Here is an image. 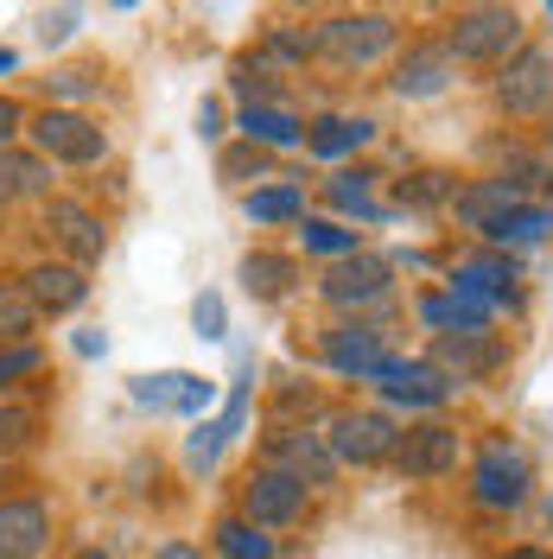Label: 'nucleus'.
<instances>
[{
  "label": "nucleus",
  "mask_w": 553,
  "mask_h": 559,
  "mask_svg": "<svg viewBox=\"0 0 553 559\" xmlns=\"http://www.w3.org/2000/svg\"><path fill=\"white\" fill-rule=\"evenodd\" d=\"M51 90L70 96V103H83V96H90V76H83V70H58V76H51Z\"/></svg>",
  "instance_id": "37"
},
{
  "label": "nucleus",
  "mask_w": 553,
  "mask_h": 559,
  "mask_svg": "<svg viewBox=\"0 0 553 559\" xmlns=\"http://www.w3.org/2000/svg\"><path fill=\"white\" fill-rule=\"evenodd\" d=\"M268 464L286 471V477H299V484H325L331 477V445H325V432H299V426H280L268 432Z\"/></svg>",
  "instance_id": "13"
},
{
  "label": "nucleus",
  "mask_w": 553,
  "mask_h": 559,
  "mask_svg": "<svg viewBox=\"0 0 553 559\" xmlns=\"http://www.w3.org/2000/svg\"><path fill=\"white\" fill-rule=\"evenodd\" d=\"M325 445H331V457H338V464H381V457H395L401 432H395V419L376 414V407H350V414L331 419Z\"/></svg>",
  "instance_id": "5"
},
{
  "label": "nucleus",
  "mask_w": 553,
  "mask_h": 559,
  "mask_svg": "<svg viewBox=\"0 0 553 559\" xmlns=\"http://www.w3.org/2000/svg\"><path fill=\"white\" fill-rule=\"evenodd\" d=\"M33 369H38V344H13V349H0V388L20 382V376H33Z\"/></svg>",
  "instance_id": "34"
},
{
  "label": "nucleus",
  "mask_w": 553,
  "mask_h": 559,
  "mask_svg": "<svg viewBox=\"0 0 553 559\" xmlns=\"http://www.w3.org/2000/svg\"><path fill=\"white\" fill-rule=\"evenodd\" d=\"M140 407H153V414H185V419H204L210 401H216V382L204 376H185V369H160V376H134L128 382Z\"/></svg>",
  "instance_id": "7"
},
{
  "label": "nucleus",
  "mask_w": 553,
  "mask_h": 559,
  "mask_svg": "<svg viewBox=\"0 0 553 559\" xmlns=\"http://www.w3.org/2000/svg\"><path fill=\"white\" fill-rule=\"evenodd\" d=\"M496 103L509 115H553V51L521 45L509 64L496 70Z\"/></svg>",
  "instance_id": "3"
},
{
  "label": "nucleus",
  "mask_w": 553,
  "mask_h": 559,
  "mask_svg": "<svg viewBox=\"0 0 553 559\" xmlns=\"http://www.w3.org/2000/svg\"><path fill=\"white\" fill-rule=\"evenodd\" d=\"M223 445H230V432H223L216 419H198L191 439H185V471H210V464L223 457Z\"/></svg>",
  "instance_id": "29"
},
{
  "label": "nucleus",
  "mask_w": 553,
  "mask_h": 559,
  "mask_svg": "<svg viewBox=\"0 0 553 559\" xmlns=\"http://www.w3.org/2000/svg\"><path fill=\"white\" fill-rule=\"evenodd\" d=\"M471 496L484 509H516L521 496H528V457L509 439H490L484 452H478V464H471Z\"/></svg>",
  "instance_id": "6"
},
{
  "label": "nucleus",
  "mask_w": 553,
  "mask_h": 559,
  "mask_svg": "<svg viewBox=\"0 0 553 559\" xmlns=\"http://www.w3.org/2000/svg\"><path fill=\"white\" fill-rule=\"evenodd\" d=\"M45 185H51V173H45L38 153H13V146H0V210L13 204V198L45 191Z\"/></svg>",
  "instance_id": "23"
},
{
  "label": "nucleus",
  "mask_w": 553,
  "mask_h": 559,
  "mask_svg": "<svg viewBox=\"0 0 553 559\" xmlns=\"http://www.w3.org/2000/svg\"><path fill=\"white\" fill-rule=\"evenodd\" d=\"M243 509L255 527H280L306 509V484L274 471V464H261V471H248V484H243Z\"/></svg>",
  "instance_id": "10"
},
{
  "label": "nucleus",
  "mask_w": 553,
  "mask_h": 559,
  "mask_svg": "<svg viewBox=\"0 0 553 559\" xmlns=\"http://www.w3.org/2000/svg\"><path fill=\"white\" fill-rule=\"evenodd\" d=\"M293 280H299V267H293L286 254H268V248H261V254H248L243 261V286L255 293V299H286Z\"/></svg>",
  "instance_id": "24"
},
{
  "label": "nucleus",
  "mask_w": 553,
  "mask_h": 559,
  "mask_svg": "<svg viewBox=\"0 0 553 559\" xmlns=\"http://www.w3.org/2000/svg\"><path fill=\"white\" fill-rule=\"evenodd\" d=\"M484 236H490L496 248H503V254H509V248H534V242H548V236H553V204H516V210H503V216L490 223Z\"/></svg>",
  "instance_id": "21"
},
{
  "label": "nucleus",
  "mask_w": 553,
  "mask_h": 559,
  "mask_svg": "<svg viewBox=\"0 0 553 559\" xmlns=\"http://www.w3.org/2000/svg\"><path fill=\"white\" fill-rule=\"evenodd\" d=\"M248 166H255V173L268 166V159H261V146H248V153H230V159H223V173H230V178H243Z\"/></svg>",
  "instance_id": "38"
},
{
  "label": "nucleus",
  "mask_w": 553,
  "mask_h": 559,
  "mask_svg": "<svg viewBox=\"0 0 553 559\" xmlns=\"http://www.w3.org/2000/svg\"><path fill=\"white\" fill-rule=\"evenodd\" d=\"M26 432H33V414H20V407H0V452H7V445H20Z\"/></svg>",
  "instance_id": "35"
},
{
  "label": "nucleus",
  "mask_w": 553,
  "mask_h": 559,
  "mask_svg": "<svg viewBox=\"0 0 553 559\" xmlns=\"http://www.w3.org/2000/svg\"><path fill=\"white\" fill-rule=\"evenodd\" d=\"M446 83H451V51H446V45H414V51L395 64V76H388V90H395V96H408V103L439 96Z\"/></svg>",
  "instance_id": "19"
},
{
  "label": "nucleus",
  "mask_w": 553,
  "mask_h": 559,
  "mask_svg": "<svg viewBox=\"0 0 553 559\" xmlns=\"http://www.w3.org/2000/svg\"><path fill=\"white\" fill-rule=\"evenodd\" d=\"M216 554L223 559H274V534L255 522H216Z\"/></svg>",
  "instance_id": "27"
},
{
  "label": "nucleus",
  "mask_w": 553,
  "mask_h": 559,
  "mask_svg": "<svg viewBox=\"0 0 553 559\" xmlns=\"http://www.w3.org/2000/svg\"><path fill=\"white\" fill-rule=\"evenodd\" d=\"M331 198H338V210H356V216H369V223L388 216V210L369 198V173H338L331 178Z\"/></svg>",
  "instance_id": "30"
},
{
  "label": "nucleus",
  "mask_w": 553,
  "mask_h": 559,
  "mask_svg": "<svg viewBox=\"0 0 553 559\" xmlns=\"http://www.w3.org/2000/svg\"><path fill=\"white\" fill-rule=\"evenodd\" d=\"M77 559H108V554H103V547H83V554H77Z\"/></svg>",
  "instance_id": "45"
},
{
  "label": "nucleus",
  "mask_w": 553,
  "mask_h": 559,
  "mask_svg": "<svg viewBox=\"0 0 553 559\" xmlns=\"http://www.w3.org/2000/svg\"><path fill=\"white\" fill-rule=\"evenodd\" d=\"M496 356H503V349H496V337H490V331H446V337L433 344V356H426V362L446 376V388H458V382H478V376H490V369H496Z\"/></svg>",
  "instance_id": "12"
},
{
  "label": "nucleus",
  "mask_w": 553,
  "mask_h": 559,
  "mask_svg": "<svg viewBox=\"0 0 553 559\" xmlns=\"http://www.w3.org/2000/svg\"><path fill=\"white\" fill-rule=\"evenodd\" d=\"M311 45H318L331 64L363 70L395 45V20H388V13H338V20H325V26L311 33Z\"/></svg>",
  "instance_id": "1"
},
{
  "label": "nucleus",
  "mask_w": 553,
  "mask_h": 559,
  "mask_svg": "<svg viewBox=\"0 0 553 559\" xmlns=\"http://www.w3.org/2000/svg\"><path fill=\"white\" fill-rule=\"evenodd\" d=\"M33 146L38 159H64V166H96L108 153V134L90 121V115H77V108H45L33 121Z\"/></svg>",
  "instance_id": "2"
},
{
  "label": "nucleus",
  "mask_w": 553,
  "mask_h": 559,
  "mask_svg": "<svg viewBox=\"0 0 553 559\" xmlns=\"http://www.w3.org/2000/svg\"><path fill=\"white\" fill-rule=\"evenodd\" d=\"M20 286H26L33 312H77V306L90 299V280H83V267H70V261H45V267H33Z\"/></svg>",
  "instance_id": "18"
},
{
  "label": "nucleus",
  "mask_w": 553,
  "mask_h": 559,
  "mask_svg": "<svg viewBox=\"0 0 553 559\" xmlns=\"http://www.w3.org/2000/svg\"><path fill=\"white\" fill-rule=\"evenodd\" d=\"M51 540V509L38 496H7L0 502V559H38Z\"/></svg>",
  "instance_id": "14"
},
{
  "label": "nucleus",
  "mask_w": 553,
  "mask_h": 559,
  "mask_svg": "<svg viewBox=\"0 0 553 559\" xmlns=\"http://www.w3.org/2000/svg\"><path fill=\"white\" fill-rule=\"evenodd\" d=\"M516 38H521L516 7H464L451 20L446 51L451 58H516Z\"/></svg>",
  "instance_id": "4"
},
{
  "label": "nucleus",
  "mask_w": 553,
  "mask_h": 559,
  "mask_svg": "<svg viewBox=\"0 0 553 559\" xmlns=\"http://www.w3.org/2000/svg\"><path fill=\"white\" fill-rule=\"evenodd\" d=\"M446 293L458 299H478V306H509L516 299V254H503V248H490V254H471V261H458L446 280Z\"/></svg>",
  "instance_id": "9"
},
{
  "label": "nucleus",
  "mask_w": 553,
  "mask_h": 559,
  "mask_svg": "<svg viewBox=\"0 0 553 559\" xmlns=\"http://www.w3.org/2000/svg\"><path fill=\"white\" fill-rule=\"evenodd\" d=\"M521 191L509 178H478V185H464V191H451V210H458V223L464 229H490L503 210H516Z\"/></svg>",
  "instance_id": "20"
},
{
  "label": "nucleus",
  "mask_w": 553,
  "mask_h": 559,
  "mask_svg": "<svg viewBox=\"0 0 553 559\" xmlns=\"http://www.w3.org/2000/svg\"><path fill=\"white\" fill-rule=\"evenodd\" d=\"M45 236L58 248H70V261L83 267V261H103V248H108V229H103V216L90 204H77V198H45Z\"/></svg>",
  "instance_id": "8"
},
{
  "label": "nucleus",
  "mask_w": 553,
  "mask_h": 559,
  "mask_svg": "<svg viewBox=\"0 0 553 559\" xmlns=\"http://www.w3.org/2000/svg\"><path fill=\"white\" fill-rule=\"evenodd\" d=\"M299 242H306V254H356V229H344V223H331V216H306L299 223Z\"/></svg>",
  "instance_id": "28"
},
{
  "label": "nucleus",
  "mask_w": 553,
  "mask_h": 559,
  "mask_svg": "<svg viewBox=\"0 0 553 559\" xmlns=\"http://www.w3.org/2000/svg\"><path fill=\"white\" fill-rule=\"evenodd\" d=\"M376 388L395 401V407H420V414H426V407H439V401L451 394L446 376H439L426 356H388V362L376 369Z\"/></svg>",
  "instance_id": "11"
},
{
  "label": "nucleus",
  "mask_w": 553,
  "mask_h": 559,
  "mask_svg": "<svg viewBox=\"0 0 553 559\" xmlns=\"http://www.w3.org/2000/svg\"><path fill=\"white\" fill-rule=\"evenodd\" d=\"M318 293H325L331 306H376V299H388V261L350 254V261H338L331 274L318 280Z\"/></svg>",
  "instance_id": "15"
},
{
  "label": "nucleus",
  "mask_w": 553,
  "mask_h": 559,
  "mask_svg": "<svg viewBox=\"0 0 553 559\" xmlns=\"http://www.w3.org/2000/svg\"><path fill=\"white\" fill-rule=\"evenodd\" d=\"M369 134H376V128H369L363 115H356V121H350V115H325V121L311 128V153H318V159H344V153H356Z\"/></svg>",
  "instance_id": "25"
},
{
  "label": "nucleus",
  "mask_w": 553,
  "mask_h": 559,
  "mask_svg": "<svg viewBox=\"0 0 553 559\" xmlns=\"http://www.w3.org/2000/svg\"><path fill=\"white\" fill-rule=\"evenodd\" d=\"M446 198H451V178H446V173H414V178H401V204L433 210V204H446Z\"/></svg>",
  "instance_id": "32"
},
{
  "label": "nucleus",
  "mask_w": 553,
  "mask_h": 559,
  "mask_svg": "<svg viewBox=\"0 0 553 559\" xmlns=\"http://www.w3.org/2000/svg\"><path fill=\"white\" fill-rule=\"evenodd\" d=\"M236 128H243L248 146H261V153H268V146H299V140H306V128H299L286 108H274V103H248Z\"/></svg>",
  "instance_id": "22"
},
{
  "label": "nucleus",
  "mask_w": 553,
  "mask_h": 559,
  "mask_svg": "<svg viewBox=\"0 0 553 559\" xmlns=\"http://www.w3.org/2000/svg\"><path fill=\"white\" fill-rule=\"evenodd\" d=\"M325 362H331L338 376L376 382V369L388 362V349H381V331H369V324H338V331L325 337Z\"/></svg>",
  "instance_id": "17"
},
{
  "label": "nucleus",
  "mask_w": 553,
  "mask_h": 559,
  "mask_svg": "<svg viewBox=\"0 0 553 559\" xmlns=\"http://www.w3.org/2000/svg\"><path fill=\"white\" fill-rule=\"evenodd\" d=\"M153 559H198V547H160Z\"/></svg>",
  "instance_id": "42"
},
{
  "label": "nucleus",
  "mask_w": 553,
  "mask_h": 559,
  "mask_svg": "<svg viewBox=\"0 0 553 559\" xmlns=\"http://www.w3.org/2000/svg\"><path fill=\"white\" fill-rule=\"evenodd\" d=\"M191 324H198V337H230V312H223V293H198V306H191Z\"/></svg>",
  "instance_id": "33"
},
{
  "label": "nucleus",
  "mask_w": 553,
  "mask_h": 559,
  "mask_svg": "<svg viewBox=\"0 0 553 559\" xmlns=\"http://www.w3.org/2000/svg\"><path fill=\"white\" fill-rule=\"evenodd\" d=\"M70 344H77V356H103V349H108V337H103V331H77Z\"/></svg>",
  "instance_id": "41"
},
{
  "label": "nucleus",
  "mask_w": 553,
  "mask_h": 559,
  "mask_svg": "<svg viewBox=\"0 0 553 559\" xmlns=\"http://www.w3.org/2000/svg\"><path fill=\"white\" fill-rule=\"evenodd\" d=\"M13 134H20V103H13V96H0V146H7Z\"/></svg>",
  "instance_id": "39"
},
{
  "label": "nucleus",
  "mask_w": 553,
  "mask_h": 559,
  "mask_svg": "<svg viewBox=\"0 0 553 559\" xmlns=\"http://www.w3.org/2000/svg\"><path fill=\"white\" fill-rule=\"evenodd\" d=\"M13 64H20V51H7V45H0V76H7Z\"/></svg>",
  "instance_id": "44"
},
{
  "label": "nucleus",
  "mask_w": 553,
  "mask_h": 559,
  "mask_svg": "<svg viewBox=\"0 0 553 559\" xmlns=\"http://www.w3.org/2000/svg\"><path fill=\"white\" fill-rule=\"evenodd\" d=\"M77 33V13H45V20H38V38H45V45H64V38Z\"/></svg>",
  "instance_id": "36"
},
{
  "label": "nucleus",
  "mask_w": 553,
  "mask_h": 559,
  "mask_svg": "<svg viewBox=\"0 0 553 559\" xmlns=\"http://www.w3.org/2000/svg\"><path fill=\"white\" fill-rule=\"evenodd\" d=\"M198 134H204V140H216V134H223V108H216V103H204V108H198Z\"/></svg>",
  "instance_id": "40"
},
{
  "label": "nucleus",
  "mask_w": 553,
  "mask_h": 559,
  "mask_svg": "<svg viewBox=\"0 0 553 559\" xmlns=\"http://www.w3.org/2000/svg\"><path fill=\"white\" fill-rule=\"evenodd\" d=\"M509 559H553V554H548V547H516Z\"/></svg>",
  "instance_id": "43"
},
{
  "label": "nucleus",
  "mask_w": 553,
  "mask_h": 559,
  "mask_svg": "<svg viewBox=\"0 0 553 559\" xmlns=\"http://www.w3.org/2000/svg\"><path fill=\"white\" fill-rule=\"evenodd\" d=\"M33 299H26V286L20 280H0V337H20V331H33Z\"/></svg>",
  "instance_id": "31"
},
{
  "label": "nucleus",
  "mask_w": 553,
  "mask_h": 559,
  "mask_svg": "<svg viewBox=\"0 0 553 559\" xmlns=\"http://www.w3.org/2000/svg\"><path fill=\"white\" fill-rule=\"evenodd\" d=\"M395 464H401L408 477H446L451 464H458V432L439 426V419H426V426H414V432H401Z\"/></svg>",
  "instance_id": "16"
},
{
  "label": "nucleus",
  "mask_w": 553,
  "mask_h": 559,
  "mask_svg": "<svg viewBox=\"0 0 553 559\" xmlns=\"http://www.w3.org/2000/svg\"><path fill=\"white\" fill-rule=\"evenodd\" d=\"M243 210L248 223H293L306 210V198H299V185H268V191H248Z\"/></svg>",
  "instance_id": "26"
}]
</instances>
